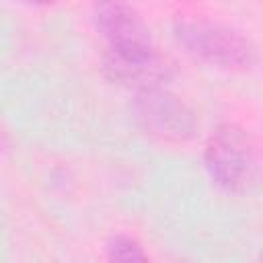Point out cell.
I'll return each mask as SVG.
<instances>
[{"label": "cell", "mask_w": 263, "mask_h": 263, "mask_svg": "<svg viewBox=\"0 0 263 263\" xmlns=\"http://www.w3.org/2000/svg\"><path fill=\"white\" fill-rule=\"evenodd\" d=\"M23 2H27V4H51L55 0H23Z\"/></svg>", "instance_id": "7"}, {"label": "cell", "mask_w": 263, "mask_h": 263, "mask_svg": "<svg viewBox=\"0 0 263 263\" xmlns=\"http://www.w3.org/2000/svg\"><path fill=\"white\" fill-rule=\"evenodd\" d=\"M203 164L212 181L232 193L251 191L263 179L251 136L234 123H222L212 132L203 148Z\"/></svg>", "instance_id": "1"}, {"label": "cell", "mask_w": 263, "mask_h": 263, "mask_svg": "<svg viewBox=\"0 0 263 263\" xmlns=\"http://www.w3.org/2000/svg\"><path fill=\"white\" fill-rule=\"evenodd\" d=\"M173 37L185 53L208 66L242 70L255 60V49L247 37L208 18H177L173 23Z\"/></svg>", "instance_id": "2"}, {"label": "cell", "mask_w": 263, "mask_h": 263, "mask_svg": "<svg viewBox=\"0 0 263 263\" xmlns=\"http://www.w3.org/2000/svg\"><path fill=\"white\" fill-rule=\"evenodd\" d=\"M103 70L109 80L136 90L162 86L173 74V66L156 49L144 53H117L109 49L103 58Z\"/></svg>", "instance_id": "5"}, {"label": "cell", "mask_w": 263, "mask_h": 263, "mask_svg": "<svg viewBox=\"0 0 263 263\" xmlns=\"http://www.w3.org/2000/svg\"><path fill=\"white\" fill-rule=\"evenodd\" d=\"M132 119L146 136L168 144L191 140L197 127L193 111L162 86L136 92L132 101Z\"/></svg>", "instance_id": "3"}, {"label": "cell", "mask_w": 263, "mask_h": 263, "mask_svg": "<svg viewBox=\"0 0 263 263\" xmlns=\"http://www.w3.org/2000/svg\"><path fill=\"white\" fill-rule=\"evenodd\" d=\"M105 253H107V259L111 261H146L148 259L140 242L125 234H117L109 238L105 245Z\"/></svg>", "instance_id": "6"}, {"label": "cell", "mask_w": 263, "mask_h": 263, "mask_svg": "<svg viewBox=\"0 0 263 263\" xmlns=\"http://www.w3.org/2000/svg\"><path fill=\"white\" fill-rule=\"evenodd\" d=\"M92 18L111 51L144 53L154 49L148 25L127 0H97Z\"/></svg>", "instance_id": "4"}]
</instances>
